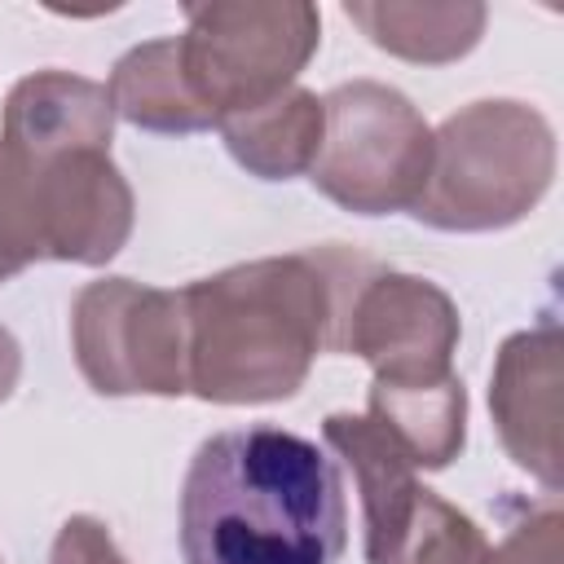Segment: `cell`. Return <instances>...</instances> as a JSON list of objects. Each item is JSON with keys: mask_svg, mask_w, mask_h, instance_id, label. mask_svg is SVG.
Here are the masks:
<instances>
[{"mask_svg": "<svg viewBox=\"0 0 564 564\" xmlns=\"http://www.w3.org/2000/svg\"><path fill=\"white\" fill-rule=\"evenodd\" d=\"M106 84L35 70L0 123V286L40 260L106 264L132 238V185L110 159Z\"/></svg>", "mask_w": 564, "mask_h": 564, "instance_id": "6da1fadb", "label": "cell"}, {"mask_svg": "<svg viewBox=\"0 0 564 564\" xmlns=\"http://www.w3.org/2000/svg\"><path fill=\"white\" fill-rule=\"evenodd\" d=\"M379 264L326 242L264 256L181 286L189 392L212 405H264L304 388L317 352H339L344 317Z\"/></svg>", "mask_w": 564, "mask_h": 564, "instance_id": "7a4b0ae2", "label": "cell"}, {"mask_svg": "<svg viewBox=\"0 0 564 564\" xmlns=\"http://www.w3.org/2000/svg\"><path fill=\"white\" fill-rule=\"evenodd\" d=\"M348 502L335 458L256 423L207 436L181 485L185 564H339Z\"/></svg>", "mask_w": 564, "mask_h": 564, "instance_id": "3957f363", "label": "cell"}, {"mask_svg": "<svg viewBox=\"0 0 564 564\" xmlns=\"http://www.w3.org/2000/svg\"><path fill=\"white\" fill-rule=\"evenodd\" d=\"M555 181V128L529 101L489 97L454 110L432 132V167L414 220L445 234L520 225Z\"/></svg>", "mask_w": 564, "mask_h": 564, "instance_id": "277c9868", "label": "cell"}, {"mask_svg": "<svg viewBox=\"0 0 564 564\" xmlns=\"http://www.w3.org/2000/svg\"><path fill=\"white\" fill-rule=\"evenodd\" d=\"M317 44L322 13L304 0L185 4V31L176 35L181 70L212 123L295 88Z\"/></svg>", "mask_w": 564, "mask_h": 564, "instance_id": "5b68a950", "label": "cell"}, {"mask_svg": "<svg viewBox=\"0 0 564 564\" xmlns=\"http://www.w3.org/2000/svg\"><path fill=\"white\" fill-rule=\"evenodd\" d=\"M326 132L308 167L313 189L357 216L410 212L432 167V128L419 106L379 79H348L322 97Z\"/></svg>", "mask_w": 564, "mask_h": 564, "instance_id": "8992f818", "label": "cell"}, {"mask_svg": "<svg viewBox=\"0 0 564 564\" xmlns=\"http://www.w3.org/2000/svg\"><path fill=\"white\" fill-rule=\"evenodd\" d=\"M70 352L101 397H185L189 330L181 291L97 278L70 304Z\"/></svg>", "mask_w": 564, "mask_h": 564, "instance_id": "52a82bcc", "label": "cell"}, {"mask_svg": "<svg viewBox=\"0 0 564 564\" xmlns=\"http://www.w3.org/2000/svg\"><path fill=\"white\" fill-rule=\"evenodd\" d=\"M458 335V304L436 282L375 269L348 304L339 352L361 357L375 370V383L419 388L454 375Z\"/></svg>", "mask_w": 564, "mask_h": 564, "instance_id": "ba28073f", "label": "cell"}, {"mask_svg": "<svg viewBox=\"0 0 564 564\" xmlns=\"http://www.w3.org/2000/svg\"><path fill=\"white\" fill-rule=\"evenodd\" d=\"M560 322L542 317L538 326L502 339L489 375V414L507 458L551 494L560 489Z\"/></svg>", "mask_w": 564, "mask_h": 564, "instance_id": "9c48e42d", "label": "cell"}, {"mask_svg": "<svg viewBox=\"0 0 564 564\" xmlns=\"http://www.w3.org/2000/svg\"><path fill=\"white\" fill-rule=\"evenodd\" d=\"M322 436L357 480L361 520H366V560L383 564L423 489L414 480V463L370 414H326Z\"/></svg>", "mask_w": 564, "mask_h": 564, "instance_id": "30bf717a", "label": "cell"}, {"mask_svg": "<svg viewBox=\"0 0 564 564\" xmlns=\"http://www.w3.org/2000/svg\"><path fill=\"white\" fill-rule=\"evenodd\" d=\"M344 18L357 22L375 48L401 62L445 66L480 44L489 9L476 0H348Z\"/></svg>", "mask_w": 564, "mask_h": 564, "instance_id": "8fae6325", "label": "cell"}, {"mask_svg": "<svg viewBox=\"0 0 564 564\" xmlns=\"http://www.w3.org/2000/svg\"><path fill=\"white\" fill-rule=\"evenodd\" d=\"M216 128L238 167H247L260 181H291L313 167L326 132V110L317 93L295 84L256 110H238L220 119Z\"/></svg>", "mask_w": 564, "mask_h": 564, "instance_id": "7c38bea8", "label": "cell"}, {"mask_svg": "<svg viewBox=\"0 0 564 564\" xmlns=\"http://www.w3.org/2000/svg\"><path fill=\"white\" fill-rule=\"evenodd\" d=\"M110 110L141 128V132H163V137H189V132H207L216 128L212 115L198 106L185 70H181V48L176 35L163 40H145L137 48H128L106 84Z\"/></svg>", "mask_w": 564, "mask_h": 564, "instance_id": "4fadbf2b", "label": "cell"}, {"mask_svg": "<svg viewBox=\"0 0 564 564\" xmlns=\"http://www.w3.org/2000/svg\"><path fill=\"white\" fill-rule=\"evenodd\" d=\"M366 414L405 449L414 467L441 471L463 454L467 441V388L458 375L419 388L370 383Z\"/></svg>", "mask_w": 564, "mask_h": 564, "instance_id": "5bb4252c", "label": "cell"}, {"mask_svg": "<svg viewBox=\"0 0 564 564\" xmlns=\"http://www.w3.org/2000/svg\"><path fill=\"white\" fill-rule=\"evenodd\" d=\"M383 564H489L480 524L432 489H419L410 520Z\"/></svg>", "mask_w": 564, "mask_h": 564, "instance_id": "9a60e30c", "label": "cell"}, {"mask_svg": "<svg viewBox=\"0 0 564 564\" xmlns=\"http://www.w3.org/2000/svg\"><path fill=\"white\" fill-rule=\"evenodd\" d=\"M564 560V516L555 502L529 511L507 529L498 546H489V564H560Z\"/></svg>", "mask_w": 564, "mask_h": 564, "instance_id": "2e32d148", "label": "cell"}, {"mask_svg": "<svg viewBox=\"0 0 564 564\" xmlns=\"http://www.w3.org/2000/svg\"><path fill=\"white\" fill-rule=\"evenodd\" d=\"M48 564H132V560L119 551V542L97 516H70L53 538Z\"/></svg>", "mask_w": 564, "mask_h": 564, "instance_id": "e0dca14e", "label": "cell"}, {"mask_svg": "<svg viewBox=\"0 0 564 564\" xmlns=\"http://www.w3.org/2000/svg\"><path fill=\"white\" fill-rule=\"evenodd\" d=\"M18 375H22V348H18V339L0 326V405L13 397Z\"/></svg>", "mask_w": 564, "mask_h": 564, "instance_id": "ac0fdd59", "label": "cell"}, {"mask_svg": "<svg viewBox=\"0 0 564 564\" xmlns=\"http://www.w3.org/2000/svg\"><path fill=\"white\" fill-rule=\"evenodd\" d=\"M0 564H4V560H0Z\"/></svg>", "mask_w": 564, "mask_h": 564, "instance_id": "d6986e66", "label": "cell"}]
</instances>
